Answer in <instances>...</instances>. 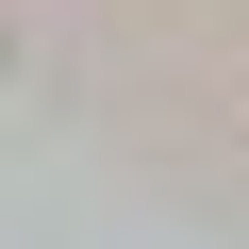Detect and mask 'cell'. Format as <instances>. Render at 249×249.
<instances>
[]
</instances>
